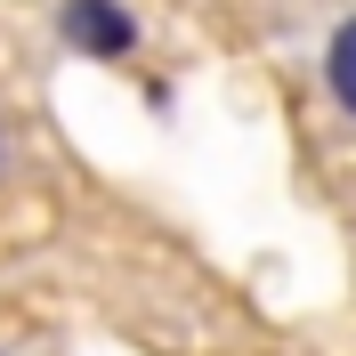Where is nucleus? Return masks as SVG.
Wrapping results in <instances>:
<instances>
[{"instance_id":"nucleus-1","label":"nucleus","mask_w":356,"mask_h":356,"mask_svg":"<svg viewBox=\"0 0 356 356\" xmlns=\"http://www.w3.org/2000/svg\"><path fill=\"white\" fill-rule=\"evenodd\" d=\"M57 41L89 65H122L138 49V17L122 0H57Z\"/></svg>"},{"instance_id":"nucleus-2","label":"nucleus","mask_w":356,"mask_h":356,"mask_svg":"<svg viewBox=\"0 0 356 356\" xmlns=\"http://www.w3.org/2000/svg\"><path fill=\"white\" fill-rule=\"evenodd\" d=\"M324 89H332V106L356 122V17L324 41Z\"/></svg>"}]
</instances>
